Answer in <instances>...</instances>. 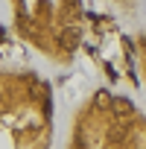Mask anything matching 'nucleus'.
Masks as SVG:
<instances>
[{"label": "nucleus", "mask_w": 146, "mask_h": 149, "mask_svg": "<svg viewBox=\"0 0 146 149\" xmlns=\"http://www.w3.org/2000/svg\"><path fill=\"white\" fill-rule=\"evenodd\" d=\"M97 105H99V108H108V105H111V100H108V94H105V91H99V94H97Z\"/></svg>", "instance_id": "nucleus-1"}, {"label": "nucleus", "mask_w": 146, "mask_h": 149, "mask_svg": "<svg viewBox=\"0 0 146 149\" xmlns=\"http://www.w3.org/2000/svg\"><path fill=\"white\" fill-rule=\"evenodd\" d=\"M117 108H120L123 114H131V102H129V100H117Z\"/></svg>", "instance_id": "nucleus-2"}]
</instances>
